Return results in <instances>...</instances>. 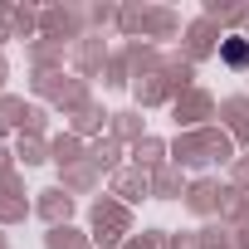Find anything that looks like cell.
I'll return each mask as SVG.
<instances>
[{"label":"cell","mask_w":249,"mask_h":249,"mask_svg":"<svg viewBox=\"0 0 249 249\" xmlns=\"http://www.w3.org/2000/svg\"><path fill=\"white\" fill-rule=\"evenodd\" d=\"M225 64L244 69V64H249V39H225Z\"/></svg>","instance_id":"obj_1"}]
</instances>
